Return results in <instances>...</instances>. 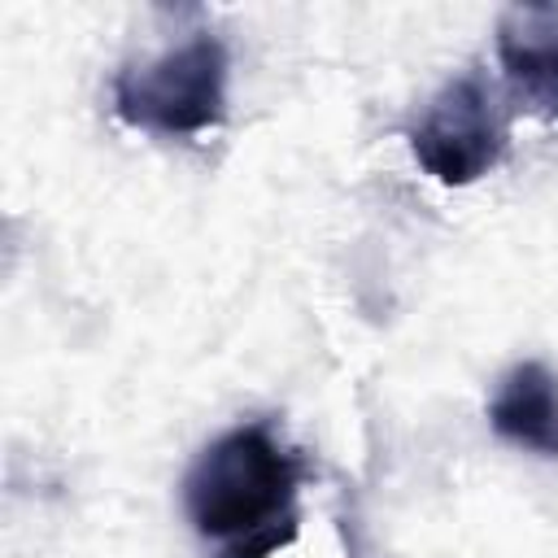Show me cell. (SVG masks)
I'll return each instance as SVG.
<instances>
[{"label": "cell", "instance_id": "cell-1", "mask_svg": "<svg viewBox=\"0 0 558 558\" xmlns=\"http://www.w3.org/2000/svg\"><path fill=\"white\" fill-rule=\"evenodd\" d=\"M305 480L292 453L266 423H244L218 436L183 480V506L218 558H270L296 541V493Z\"/></svg>", "mask_w": 558, "mask_h": 558}, {"label": "cell", "instance_id": "cell-2", "mask_svg": "<svg viewBox=\"0 0 558 558\" xmlns=\"http://www.w3.org/2000/svg\"><path fill=\"white\" fill-rule=\"evenodd\" d=\"M227 44L196 31L179 48L113 74V113L153 135H201L227 118Z\"/></svg>", "mask_w": 558, "mask_h": 558}, {"label": "cell", "instance_id": "cell-3", "mask_svg": "<svg viewBox=\"0 0 558 558\" xmlns=\"http://www.w3.org/2000/svg\"><path fill=\"white\" fill-rule=\"evenodd\" d=\"M510 131L497 87L480 70L453 74L410 126L414 161L445 187H466L484 179L506 157Z\"/></svg>", "mask_w": 558, "mask_h": 558}, {"label": "cell", "instance_id": "cell-4", "mask_svg": "<svg viewBox=\"0 0 558 558\" xmlns=\"http://www.w3.org/2000/svg\"><path fill=\"white\" fill-rule=\"evenodd\" d=\"M497 61L510 100L558 122V4H510L497 17Z\"/></svg>", "mask_w": 558, "mask_h": 558}, {"label": "cell", "instance_id": "cell-5", "mask_svg": "<svg viewBox=\"0 0 558 558\" xmlns=\"http://www.w3.org/2000/svg\"><path fill=\"white\" fill-rule=\"evenodd\" d=\"M488 427L541 458H558V375L545 362H519L488 401Z\"/></svg>", "mask_w": 558, "mask_h": 558}]
</instances>
